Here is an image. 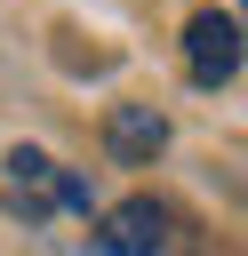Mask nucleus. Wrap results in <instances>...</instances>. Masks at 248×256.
Returning <instances> with one entry per match:
<instances>
[{
    "label": "nucleus",
    "mask_w": 248,
    "mask_h": 256,
    "mask_svg": "<svg viewBox=\"0 0 248 256\" xmlns=\"http://www.w3.org/2000/svg\"><path fill=\"white\" fill-rule=\"evenodd\" d=\"M0 184H8V200H16L24 216H88V208H96L88 176H72L64 160H48V152H32V144H16V152L0 160Z\"/></svg>",
    "instance_id": "nucleus-1"
},
{
    "label": "nucleus",
    "mask_w": 248,
    "mask_h": 256,
    "mask_svg": "<svg viewBox=\"0 0 248 256\" xmlns=\"http://www.w3.org/2000/svg\"><path fill=\"white\" fill-rule=\"evenodd\" d=\"M184 248H192V232L176 224V208H160L144 192L96 216V256H184Z\"/></svg>",
    "instance_id": "nucleus-2"
},
{
    "label": "nucleus",
    "mask_w": 248,
    "mask_h": 256,
    "mask_svg": "<svg viewBox=\"0 0 248 256\" xmlns=\"http://www.w3.org/2000/svg\"><path fill=\"white\" fill-rule=\"evenodd\" d=\"M184 72H192V88H232L240 80V24L200 8L184 24Z\"/></svg>",
    "instance_id": "nucleus-3"
},
{
    "label": "nucleus",
    "mask_w": 248,
    "mask_h": 256,
    "mask_svg": "<svg viewBox=\"0 0 248 256\" xmlns=\"http://www.w3.org/2000/svg\"><path fill=\"white\" fill-rule=\"evenodd\" d=\"M104 152H112L120 168H152V160L168 152V120H160L152 104H112V112H104Z\"/></svg>",
    "instance_id": "nucleus-4"
}]
</instances>
